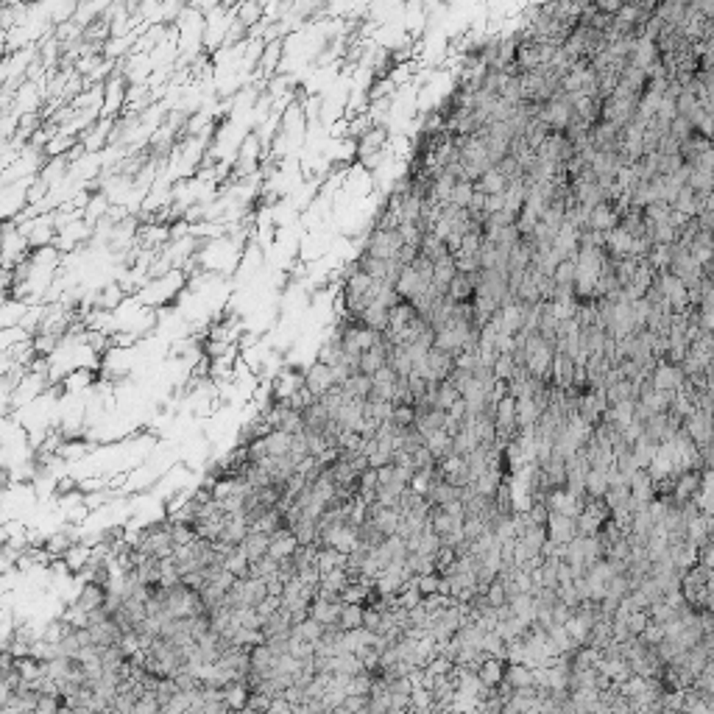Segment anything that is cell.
Instances as JSON below:
<instances>
[{"label": "cell", "instance_id": "6", "mask_svg": "<svg viewBox=\"0 0 714 714\" xmlns=\"http://www.w3.org/2000/svg\"><path fill=\"white\" fill-rule=\"evenodd\" d=\"M340 606H343V600L316 597V600L310 603V617L318 619L324 628H327V625H338V622H340ZM338 628H340V625H338Z\"/></svg>", "mask_w": 714, "mask_h": 714}, {"label": "cell", "instance_id": "5", "mask_svg": "<svg viewBox=\"0 0 714 714\" xmlns=\"http://www.w3.org/2000/svg\"><path fill=\"white\" fill-rule=\"evenodd\" d=\"M628 485H630V496H633V511H636L639 505H648L650 499H656V480L650 477L648 469H639V472L628 480Z\"/></svg>", "mask_w": 714, "mask_h": 714}, {"label": "cell", "instance_id": "11", "mask_svg": "<svg viewBox=\"0 0 714 714\" xmlns=\"http://www.w3.org/2000/svg\"><path fill=\"white\" fill-rule=\"evenodd\" d=\"M427 499H430V505H450L452 499H461V488L452 485V483H447V480L441 477V480H436V483L430 485V491H427Z\"/></svg>", "mask_w": 714, "mask_h": 714}, {"label": "cell", "instance_id": "30", "mask_svg": "<svg viewBox=\"0 0 714 714\" xmlns=\"http://www.w3.org/2000/svg\"><path fill=\"white\" fill-rule=\"evenodd\" d=\"M639 636H641V641H645V645H650V648H653V645H659V641H662L667 633H664V625H662V622H653V619H650V622H648V628L641 630Z\"/></svg>", "mask_w": 714, "mask_h": 714}, {"label": "cell", "instance_id": "23", "mask_svg": "<svg viewBox=\"0 0 714 714\" xmlns=\"http://www.w3.org/2000/svg\"><path fill=\"white\" fill-rule=\"evenodd\" d=\"M606 491H608L606 469H589V474H586V494L589 496H606Z\"/></svg>", "mask_w": 714, "mask_h": 714}, {"label": "cell", "instance_id": "7", "mask_svg": "<svg viewBox=\"0 0 714 714\" xmlns=\"http://www.w3.org/2000/svg\"><path fill=\"white\" fill-rule=\"evenodd\" d=\"M296 547H299V541H296L293 530H288V528H279V530H273V533H271V547H268V555H273L276 561H284V558H291V555L296 552Z\"/></svg>", "mask_w": 714, "mask_h": 714}, {"label": "cell", "instance_id": "18", "mask_svg": "<svg viewBox=\"0 0 714 714\" xmlns=\"http://www.w3.org/2000/svg\"><path fill=\"white\" fill-rule=\"evenodd\" d=\"M291 633H293V636H299V639H305V641H313V645H318L321 636H324V625H321L318 619L307 617L305 622L293 625V630H291Z\"/></svg>", "mask_w": 714, "mask_h": 714}, {"label": "cell", "instance_id": "15", "mask_svg": "<svg viewBox=\"0 0 714 714\" xmlns=\"http://www.w3.org/2000/svg\"><path fill=\"white\" fill-rule=\"evenodd\" d=\"M388 366H394V372L399 377H407L413 372V357L407 351V346H391L388 351Z\"/></svg>", "mask_w": 714, "mask_h": 714}, {"label": "cell", "instance_id": "16", "mask_svg": "<svg viewBox=\"0 0 714 714\" xmlns=\"http://www.w3.org/2000/svg\"><path fill=\"white\" fill-rule=\"evenodd\" d=\"M343 630H354L363 625V603H343L340 606V622Z\"/></svg>", "mask_w": 714, "mask_h": 714}, {"label": "cell", "instance_id": "12", "mask_svg": "<svg viewBox=\"0 0 714 714\" xmlns=\"http://www.w3.org/2000/svg\"><path fill=\"white\" fill-rule=\"evenodd\" d=\"M659 444H662V441L650 438L648 433H645V436H639V438L633 441V447H630V450H633V458H636V463H639L641 469H648V466H650V461H653V458H656V452H659Z\"/></svg>", "mask_w": 714, "mask_h": 714}, {"label": "cell", "instance_id": "1", "mask_svg": "<svg viewBox=\"0 0 714 714\" xmlns=\"http://www.w3.org/2000/svg\"><path fill=\"white\" fill-rule=\"evenodd\" d=\"M305 385H307V388H310L316 396H324L327 391H332L335 385H340L338 369H335V366H327V363H318V360H313V363H310V369H307Z\"/></svg>", "mask_w": 714, "mask_h": 714}, {"label": "cell", "instance_id": "19", "mask_svg": "<svg viewBox=\"0 0 714 714\" xmlns=\"http://www.w3.org/2000/svg\"><path fill=\"white\" fill-rule=\"evenodd\" d=\"M430 528L438 533V536H447L452 528H455V519L450 517V511L444 505H433L430 508Z\"/></svg>", "mask_w": 714, "mask_h": 714}, {"label": "cell", "instance_id": "24", "mask_svg": "<svg viewBox=\"0 0 714 714\" xmlns=\"http://www.w3.org/2000/svg\"><path fill=\"white\" fill-rule=\"evenodd\" d=\"M416 418H418V413H416V405H413V402H399V405H394L391 421H394L396 427H410V424H416Z\"/></svg>", "mask_w": 714, "mask_h": 714}, {"label": "cell", "instance_id": "31", "mask_svg": "<svg viewBox=\"0 0 714 714\" xmlns=\"http://www.w3.org/2000/svg\"><path fill=\"white\" fill-rule=\"evenodd\" d=\"M338 711H369V695H346Z\"/></svg>", "mask_w": 714, "mask_h": 714}, {"label": "cell", "instance_id": "21", "mask_svg": "<svg viewBox=\"0 0 714 714\" xmlns=\"http://www.w3.org/2000/svg\"><path fill=\"white\" fill-rule=\"evenodd\" d=\"M686 539L695 541V544H706L708 541V525H706V514H697L686 522Z\"/></svg>", "mask_w": 714, "mask_h": 714}, {"label": "cell", "instance_id": "20", "mask_svg": "<svg viewBox=\"0 0 714 714\" xmlns=\"http://www.w3.org/2000/svg\"><path fill=\"white\" fill-rule=\"evenodd\" d=\"M427 708H436L433 689L430 686H413V692H410V711H427Z\"/></svg>", "mask_w": 714, "mask_h": 714}, {"label": "cell", "instance_id": "29", "mask_svg": "<svg viewBox=\"0 0 714 714\" xmlns=\"http://www.w3.org/2000/svg\"><path fill=\"white\" fill-rule=\"evenodd\" d=\"M410 455H413V466H416V472L433 469V466L438 463V461H436V455L430 452V447H427V444H424V447H418V450H413Z\"/></svg>", "mask_w": 714, "mask_h": 714}, {"label": "cell", "instance_id": "8", "mask_svg": "<svg viewBox=\"0 0 714 714\" xmlns=\"http://www.w3.org/2000/svg\"><path fill=\"white\" fill-rule=\"evenodd\" d=\"M243 552L249 555V561H257L262 555H268V547H271V533L268 530H249V536L243 539Z\"/></svg>", "mask_w": 714, "mask_h": 714}, {"label": "cell", "instance_id": "10", "mask_svg": "<svg viewBox=\"0 0 714 714\" xmlns=\"http://www.w3.org/2000/svg\"><path fill=\"white\" fill-rule=\"evenodd\" d=\"M505 684H511L514 689H522V686H533L536 684V675H533V667L522 664V662H505Z\"/></svg>", "mask_w": 714, "mask_h": 714}, {"label": "cell", "instance_id": "13", "mask_svg": "<svg viewBox=\"0 0 714 714\" xmlns=\"http://www.w3.org/2000/svg\"><path fill=\"white\" fill-rule=\"evenodd\" d=\"M349 563V552L338 550V547H318V555H316V566L321 569V575L329 572V569H338V566H346Z\"/></svg>", "mask_w": 714, "mask_h": 714}, {"label": "cell", "instance_id": "27", "mask_svg": "<svg viewBox=\"0 0 714 714\" xmlns=\"http://www.w3.org/2000/svg\"><path fill=\"white\" fill-rule=\"evenodd\" d=\"M485 597H488V603H491L494 608H499V606H505V603H508V589H505V583H503V578H499V575L488 583Z\"/></svg>", "mask_w": 714, "mask_h": 714}, {"label": "cell", "instance_id": "2", "mask_svg": "<svg viewBox=\"0 0 714 714\" xmlns=\"http://www.w3.org/2000/svg\"><path fill=\"white\" fill-rule=\"evenodd\" d=\"M684 430L695 438L697 447H706L714 441V413L708 410H695L692 416L684 418Z\"/></svg>", "mask_w": 714, "mask_h": 714}, {"label": "cell", "instance_id": "17", "mask_svg": "<svg viewBox=\"0 0 714 714\" xmlns=\"http://www.w3.org/2000/svg\"><path fill=\"white\" fill-rule=\"evenodd\" d=\"M224 566L229 569L232 575H238V578H246V575L251 572V561H249V555L243 552V547H235V550L226 555Z\"/></svg>", "mask_w": 714, "mask_h": 714}, {"label": "cell", "instance_id": "22", "mask_svg": "<svg viewBox=\"0 0 714 714\" xmlns=\"http://www.w3.org/2000/svg\"><path fill=\"white\" fill-rule=\"evenodd\" d=\"M157 711H162L160 695L154 689H142V695L134 703V714H157Z\"/></svg>", "mask_w": 714, "mask_h": 714}, {"label": "cell", "instance_id": "33", "mask_svg": "<svg viewBox=\"0 0 714 714\" xmlns=\"http://www.w3.org/2000/svg\"><path fill=\"white\" fill-rule=\"evenodd\" d=\"M171 407H168V402H157V416H165Z\"/></svg>", "mask_w": 714, "mask_h": 714}, {"label": "cell", "instance_id": "3", "mask_svg": "<svg viewBox=\"0 0 714 714\" xmlns=\"http://www.w3.org/2000/svg\"><path fill=\"white\" fill-rule=\"evenodd\" d=\"M547 533L552 541L558 544H569L578 533V519L575 517H566V514H558V511H550V519H547Z\"/></svg>", "mask_w": 714, "mask_h": 714}, {"label": "cell", "instance_id": "32", "mask_svg": "<svg viewBox=\"0 0 714 714\" xmlns=\"http://www.w3.org/2000/svg\"><path fill=\"white\" fill-rule=\"evenodd\" d=\"M572 614H575V608H572V606H566L563 600H558V603L552 606V619H555V622H561V625H563L569 617H572Z\"/></svg>", "mask_w": 714, "mask_h": 714}, {"label": "cell", "instance_id": "14", "mask_svg": "<svg viewBox=\"0 0 714 714\" xmlns=\"http://www.w3.org/2000/svg\"><path fill=\"white\" fill-rule=\"evenodd\" d=\"M427 447H430V452L436 455V461H444V458H450L452 452H455V444H452V436L444 430H433V433H427Z\"/></svg>", "mask_w": 714, "mask_h": 714}, {"label": "cell", "instance_id": "28", "mask_svg": "<svg viewBox=\"0 0 714 714\" xmlns=\"http://www.w3.org/2000/svg\"><path fill=\"white\" fill-rule=\"evenodd\" d=\"M441 583H444V575L441 572H427V575H416V586L421 595H433V592H441Z\"/></svg>", "mask_w": 714, "mask_h": 714}, {"label": "cell", "instance_id": "4", "mask_svg": "<svg viewBox=\"0 0 714 714\" xmlns=\"http://www.w3.org/2000/svg\"><path fill=\"white\" fill-rule=\"evenodd\" d=\"M650 380H653V385H656L659 391H678L681 383L686 380V374H684V369H681L678 363L659 360L656 369H653V374H650Z\"/></svg>", "mask_w": 714, "mask_h": 714}, {"label": "cell", "instance_id": "26", "mask_svg": "<svg viewBox=\"0 0 714 714\" xmlns=\"http://www.w3.org/2000/svg\"><path fill=\"white\" fill-rule=\"evenodd\" d=\"M491 372H494V377H496V380H511V377H514V372H517L514 351H511V354H496V360H494Z\"/></svg>", "mask_w": 714, "mask_h": 714}, {"label": "cell", "instance_id": "9", "mask_svg": "<svg viewBox=\"0 0 714 714\" xmlns=\"http://www.w3.org/2000/svg\"><path fill=\"white\" fill-rule=\"evenodd\" d=\"M477 675H480L483 686H499V684H503V678H505V659L488 656V659L480 664Z\"/></svg>", "mask_w": 714, "mask_h": 714}, {"label": "cell", "instance_id": "25", "mask_svg": "<svg viewBox=\"0 0 714 714\" xmlns=\"http://www.w3.org/2000/svg\"><path fill=\"white\" fill-rule=\"evenodd\" d=\"M458 396H463V394H461L450 380H441V383H438V391H436V407L450 410V407H452V402H455Z\"/></svg>", "mask_w": 714, "mask_h": 714}]
</instances>
